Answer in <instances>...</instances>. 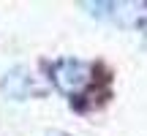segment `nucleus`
Listing matches in <instances>:
<instances>
[{"mask_svg":"<svg viewBox=\"0 0 147 136\" xmlns=\"http://www.w3.org/2000/svg\"><path fill=\"white\" fill-rule=\"evenodd\" d=\"M27 87H30V76H27V71H22V68L8 71V76L3 79V90H5L8 98H25Z\"/></svg>","mask_w":147,"mask_h":136,"instance_id":"nucleus-2","label":"nucleus"},{"mask_svg":"<svg viewBox=\"0 0 147 136\" xmlns=\"http://www.w3.org/2000/svg\"><path fill=\"white\" fill-rule=\"evenodd\" d=\"M52 79L55 84H57L60 93L65 95H82L84 90H87L90 84V65L82 63V60H60V63H55L52 68Z\"/></svg>","mask_w":147,"mask_h":136,"instance_id":"nucleus-1","label":"nucleus"}]
</instances>
